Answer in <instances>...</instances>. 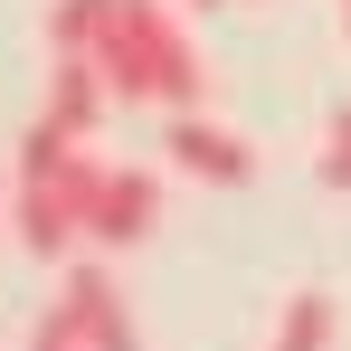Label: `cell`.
I'll list each match as a JSON object with an SVG mask.
<instances>
[{
    "label": "cell",
    "mask_w": 351,
    "mask_h": 351,
    "mask_svg": "<svg viewBox=\"0 0 351 351\" xmlns=\"http://www.w3.org/2000/svg\"><path fill=\"white\" fill-rule=\"evenodd\" d=\"M29 351H143V332H133V304H123V285L105 266H66V285L38 313Z\"/></svg>",
    "instance_id": "obj_3"
},
{
    "label": "cell",
    "mask_w": 351,
    "mask_h": 351,
    "mask_svg": "<svg viewBox=\"0 0 351 351\" xmlns=\"http://www.w3.org/2000/svg\"><path fill=\"white\" fill-rule=\"evenodd\" d=\"M95 190H105V152H86L66 123H29L19 133V180H10V237L29 247V256H48L66 266V247L86 237L95 219Z\"/></svg>",
    "instance_id": "obj_2"
},
{
    "label": "cell",
    "mask_w": 351,
    "mask_h": 351,
    "mask_svg": "<svg viewBox=\"0 0 351 351\" xmlns=\"http://www.w3.org/2000/svg\"><path fill=\"white\" fill-rule=\"evenodd\" d=\"M152 228H162V171H143V162H105V190H95L86 237H95V247H143Z\"/></svg>",
    "instance_id": "obj_4"
},
{
    "label": "cell",
    "mask_w": 351,
    "mask_h": 351,
    "mask_svg": "<svg viewBox=\"0 0 351 351\" xmlns=\"http://www.w3.org/2000/svg\"><path fill=\"white\" fill-rule=\"evenodd\" d=\"M190 10H219V0H190Z\"/></svg>",
    "instance_id": "obj_10"
},
{
    "label": "cell",
    "mask_w": 351,
    "mask_h": 351,
    "mask_svg": "<svg viewBox=\"0 0 351 351\" xmlns=\"http://www.w3.org/2000/svg\"><path fill=\"white\" fill-rule=\"evenodd\" d=\"M162 152H171V171L209 180V190H237V180H256V152L237 143L228 123H209V114H171V133H162Z\"/></svg>",
    "instance_id": "obj_5"
},
{
    "label": "cell",
    "mask_w": 351,
    "mask_h": 351,
    "mask_svg": "<svg viewBox=\"0 0 351 351\" xmlns=\"http://www.w3.org/2000/svg\"><path fill=\"white\" fill-rule=\"evenodd\" d=\"M342 29H351V0H342Z\"/></svg>",
    "instance_id": "obj_11"
},
{
    "label": "cell",
    "mask_w": 351,
    "mask_h": 351,
    "mask_svg": "<svg viewBox=\"0 0 351 351\" xmlns=\"http://www.w3.org/2000/svg\"><path fill=\"white\" fill-rule=\"evenodd\" d=\"M332 342H342V304L332 294H294L276 313V351H332Z\"/></svg>",
    "instance_id": "obj_7"
},
{
    "label": "cell",
    "mask_w": 351,
    "mask_h": 351,
    "mask_svg": "<svg viewBox=\"0 0 351 351\" xmlns=\"http://www.w3.org/2000/svg\"><path fill=\"white\" fill-rule=\"evenodd\" d=\"M105 105H114V95H105V76H95L86 58H58V66H48V123H66L76 143H95Z\"/></svg>",
    "instance_id": "obj_6"
},
{
    "label": "cell",
    "mask_w": 351,
    "mask_h": 351,
    "mask_svg": "<svg viewBox=\"0 0 351 351\" xmlns=\"http://www.w3.org/2000/svg\"><path fill=\"white\" fill-rule=\"evenodd\" d=\"M48 48L86 58L105 76L114 105H162V114H199L209 66L190 48L171 0H48Z\"/></svg>",
    "instance_id": "obj_1"
},
{
    "label": "cell",
    "mask_w": 351,
    "mask_h": 351,
    "mask_svg": "<svg viewBox=\"0 0 351 351\" xmlns=\"http://www.w3.org/2000/svg\"><path fill=\"white\" fill-rule=\"evenodd\" d=\"M323 180H332V190H351V105L332 114V133H323Z\"/></svg>",
    "instance_id": "obj_8"
},
{
    "label": "cell",
    "mask_w": 351,
    "mask_h": 351,
    "mask_svg": "<svg viewBox=\"0 0 351 351\" xmlns=\"http://www.w3.org/2000/svg\"><path fill=\"white\" fill-rule=\"evenodd\" d=\"M0 228H10V199H0Z\"/></svg>",
    "instance_id": "obj_9"
}]
</instances>
